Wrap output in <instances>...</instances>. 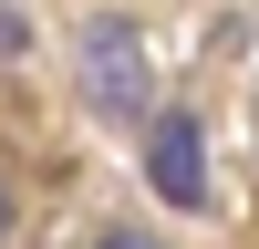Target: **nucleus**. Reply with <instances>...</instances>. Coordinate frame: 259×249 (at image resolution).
Segmentation results:
<instances>
[{
    "label": "nucleus",
    "instance_id": "1",
    "mask_svg": "<svg viewBox=\"0 0 259 249\" xmlns=\"http://www.w3.org/2000/svg\"><path fill=\"white\" fill-rule=\"evenodd\" d=\"M83 94H94L104 124H145L156 114V73H145L135 21H94V31H83Z\"/></svg>",
    "mask_w": 259,
    "mask_h": 249
},
{
    "label": "nucleus",
    "instance_id": "2",
    "mask_svg": "<svg viewBox=\"0 0 259 249\" xmlns=\"http://www.w3.org/2000/svg\"><path fill=\"white\" fill-rule=\"evenodd\" d=\"M145 177H156L177 208H218V187H207V135H197V114H145Z\"/></svg>",
    "mask_w": 259,
    "mask_h": 249
},
{
    "label": "nucleus",
    "instance_id": "3",
    "mask_svg": "<svg viewBox=\"0 0 259 249\" xmlns=\"http://www.w3.org/2000/svg\"><path fill=\"white\" fill-rule=\"evenodd\" d=\"M21 52H31V21H21L11 0H0V62H21Z\"/></svg>",
    "mask_w": 259,
    "mask_h": 249
},
{
    "label": "nucleus",
    "instance_id": "4",
    "mask_svg": "<svg viewBox=\"0 0 259 249\" xmlns=\"http://www.w3.org/2000/svg\"><path fill=\"white\" fill-rule=\"evenodd\" d=\"M94 249H156V239H145V228H104Z\"/></svg>",
    "mask_w": 259,
    "mask_h": 249
},
{
    "label": "nucleus",
    "instance_id": "5",
    "mask_svg": "<svg viewBox=\"0 0 259 249\" xmlns=\"http://www.w3.org/2000/svg\"><path fill=\"white\" fill-rule=\"evenodd\" d=\"M0 239H11V187H0Z\"/></svg>",
    "mask_w": 259,
    "mask_h": 249
}]
</instances>
